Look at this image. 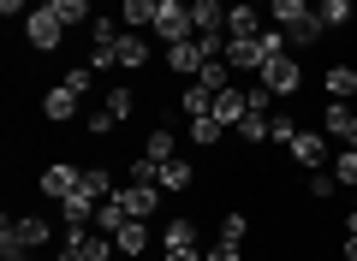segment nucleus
Instances as JSON below:
<instances>
[{
  "label": "nucleus",
  "instance_id": "nucleus-1",
  "mask_svg": "<svg viewBox=\"0 0 357 261\" xmlns=\"http://www.w3.org/2000/svg\"><path fill=\"white\" fill-rule=\"evenodd\" d=\"M48 244V220H36V214H18V220L0 226V249L6 255H30V249Z\"/></svg>",
  "mask_w": 357,
  "mask_h": 261
},
{
  "label": "nucleus",
  "instance_id": "nucleus-2",
  "mask_svg": "<svg viewBox=\"0 0 357 261\" xmlns=\"http://www.w3.org/2000/svg\"><path fill=\"white\" fill-rule=\"evenodd\" d=\"M256 77H262V84L274 89L280 101H292L298 89H304V65H298V54H274V60H268V65H262Z\"/></svg>",
  "mask_w": 357,
  "mask_h": 261
},
{
  "label": "nucleus",
  "instance_id": "nucleus-3",
  "mask_svg": "<svg viewBox=\"0 0 357 261\" xmlns=\"http://www.w3.org/2000/svg\"><path fill=\"white\" fill-rule=\"evenodd\" d=\"M24 36H30V48H36V54H54V48L66 42V24H60V13H54L48 0H42L36 13L24 18Z\"/></svg>",
  "mask_w": 357,
  "mask_h": 261
},
{
  "label": "nucleus",
  "instance_id": "nucleus-4",
  "mask_svg": "<svg viewBox=\"0 0 357 261\" xmlns=\"http://www.w3.org/2000/svg\"><path fill=\"white\" fill-rule=\"evenodd\" d=\"M155 36L167 42V48H173V42H191L197 36V24H191V6H185V0H161V13H155Z\"/></svg>",
  "mask_w": 357,
  "mask_h": 261
},
{
  "label": "nucleus",
  "instance_id": "nucleus-5",
  "mask_svg": "<svg viewBox=\"0 0 357 261\" xmlns=\"http://www.w3.org/2000/svg\"><path fill=\"white\" fill-rule=\"evenodd\" d=\"M286 155H292L304 173H328V131H298Z\"/></svg>",
  "mask_w": 357,
  "mask_h": 261
},
{
  "label": "nucleus",
  "instance_id": "nucleus-6",
  "mask_svg": "<svg viewBox=\"0 0 357 261\" xmlns=\"http://www.w3.org/2000/svg\"><path fill=\"white\" fill-rule=\"evenodd\" d=\"M220 60H227L232 65V72H262V65H268V54H262V42H256V36H227V54H220Z\"/></svg>",
  "mask_w": 357,
  "mask_h": 261
},
{
  "label": "nucleus",
  "instance_id": "nucleus-7",
  "mask_svg": "<svg viewBox=\"0 0 357 261\" xmlns=\"http://www.w3.org/2000/svg\"><path fill=\"white\" fill-rule=\"evenodd\" d=\"M208 65V54H203V42H173V48H167V72H178V77H197Z\"/></svg>",
  "mask_w": 357,
  "mask_h": 261
},
{
  "label": "nucleus",
  "instance_id": "nucleus-8",
  "mask_svg": "<svg viewBox=\"0 0 357 261\" xmlns=\"http://www.w3.org/2000/svg\"><path fill=\"white\" fill-rule=\"evenodd\" d=\"M77 184H84V166H72V161H60V166L42 173V196H54V202H66Z\"/></svg>",
  "mask_w": 357,
  "mask_h": 261
},
{
  "label": "nucleus",
  "instance_id": "nucleus-9",
  "mask_svg": "<svg viewBox=\"0 0 357 261\" xmlns=\"http://www.w3.org/2000/svg\"><path fill=\"white\" fill-rule=\"evenodd\" d=\"M119 202L131 208V220H155V208H161V184H119Z\"/></svg>",
  "mask_w": 357,
  "mask_h": 261
},
{
  "label": "nucleus",
  "instance_id": "nucleus-10",
  "mask_svg": "<svg viewBox=\"0 0 357 261\" xmlns=\"http://www.w3.org/2000/svg\"><path fill=\"white\" fill-rule=\"evenodd\" d=\"M185 6H191L197 36H227V6L220 0H185Z\"/></svg>",
  "mask_w": 357,
  "mask_h": 261
},
{
  "label": "nucleus",
  "instance_id": "nucleus-11",
  "mask_svg": "<svg viewBox=\"0 0 357 261\" xmlns=\"http://www.w3.org/2000/svg\"><path fill=\"white\" fill-rule=\"evenodd\" d=\"M208 113H215V119L232 131V125L250 113V101H244V89H238V84H227V89H215V107H208Z\"/></svg>",
  "mask_w": 357,
  "mask_h": 261
},
{
  "label": "nucleus",
  "instance_id": "nucleus-12",
  "mask_svg": "<svg viewBox=\"0 0 357 261\" xmlns=\"http://www.w3.org/2000/svg\"><path fill=\"white\" fill-rule=\"evenodd\" d=\"M96 208H102V196H89L84 184H77L72 196L60 202V214H66V226H96Z\"/></svg>",
  "mask_w": 357,
  "mask_h": 261
},
{
  "label": "nucleus",
  "instance_id": "nucleus-13",
  "mask_svg": "<svg viewBox=\"0 0 357 261\" xmlns=\"http://www.w3.org/2000/svg\"><path fill=\"white\" fill-rule=\"evenodd\" d=\"M227 36H262V6H250V0L227 6Z\"/></svg>",
  "mask_w": 357,
  "mask_h": 261
},
{
  "label": "nucleus",
  "instance_id": "nucleus-14",
  "mask_svg": "<svg viewBox=\"0 0 357 261\" xmlns=\"http://www.w3.org/2000/svg\"><path fill=\"white\" fill-rule=\"evenodd\" d=\"M310 13H316V6H310V0H268V18H274V24H280L286 36H292V30L304 24Z\"/></svg>",
  "mask_w": 357,
  "mask_h": 261
},
{
  "label": "nucleus",
  "instance_id": "nucleus-15",
  "mask_svg": "<svg viewBox=\"0 0 357 261\" xmlns=\"http://www.w3.org/2000/svg\"><path fill=\"white\" fill-rule=\"evenodd\" d=\"M185 137H191V143H197V149H215V143H220V137H227V125H220V119H215V113H197V119H191V125H185Z\"/></svg>",
  "mask_w": 357,
  "mask_h": 261
},
{
  "label": "nucleus",
  "instance_id": "nucleus-16",
  "mask_svg": "<svg viewBox=\"0 0 357 261\" xmlns=\"http://www.w3.org/2000/svg\"><path fill=\"white\" fill-rule=\"evenodd\" d=\"M114 60H119V72H137V65L149 60V42H143V36H126V30H119V42H114Z\"/></svg>",
  "mask_w": 357,
  "mask_h": 261
},
{
  "label": "nucleus",
  "instance_id": "nucleus-17",
  "mask_svg": "<svg viewBox=\"0 0 357 261\" xmlns=\"http://www.w3.org/2000/svg\"><path fill=\"white\" fill-rule=\"evenodd\" d=\"M119 226H131V208L119 202V190H114V196H107L102 208H96V232H107V237H114Z\"/></svg>",
  "mask_w": 357,
  "mask_h": 261
},
{
  "label": "nucleus",
  "instance_id": "nucleus-18",
  "mask_svg": "<svg viewBox=\"0 0 357 261\" xmlns=\"http://www.w3.org/2000/svg\"><path fill=\"white\" fill-rule=\"evenodd\" d=\"M155 13H161V0H119V24H126V30L155 24Z\"/></svg>",
  "mask_w": 357,
  "mask_h": 261
},
{
  "label": "nucleus",
  "instance_id": "nucleus-19",
  "mask_svg": "<svg viewBox=\"0 0 357 261\" xmlns=\"http://www.w3.org/2000/svg\"><path fill=\"white\" fill-rule=\"evenodd\" d=\"M114 244H119V255H143V249H149V220L119 226V232H114Z\"/></svg>",
  "mask_w": 357,
  "mask_h": 261
},
{
  "label": "nucleus",
  "instance_id": "nucleus-20",
  "mask_svg": "<svg viewBox=\"0 0 357 261\" xmlns=\"http://www.w3.org/2000/svg\"><path fill=\"white\" fill-rule=\"evenodd\" d=\"M102 113H107V119H114V125H126L131 113H137V95H131L126 84H114V89H107V101H102Z\"/></svg>",
  "mask_w": 357,
  "mask_h": 261
},
{
  "label": "nucleus",
  "instance_id": "nucleus-21",
  "mask_svg": "<svg viewBox=\"0 0 357 261\" xmlns=\"http://www.w3.org/2000/svg\"><path fill=\"white\" fill-rule=\"evenodd\" d=\"M321 84H328L333 101H351V95H357V65H328V77H321Z\"/></svg>",
  "mask_w": 357,
  "mask_h": 261
},
{
  "label": "nucleus",
  "instance_id": "nucleus-22",
  "mask_svg": "<svg viewBox=\"0 0 357 261\" xmlns=\"http://www.w3.org/2000/svg\"><path fill=\"white\" fill-rule=\"evenodd\" d=\"M42 113H48V119L54 125H66V119H72V113H77V95H72V89H48V95H42Z\"/></svg>",
  "mask_w": 357,
  "mask_h": 261
},
{
  "label": "nucleus",
  "instance_id": "nucleus-23",
  "mask_svg": "<svg viewBox=\"0 0 357 261\" xmlns=\"http://www.w3.org/2000/svg\"><path fill=\"white\" fill-rule=\"evenodd\" d=\"M191 184H197V166L191 161H178V155L161 161V190H191Z\"/></svg>",
  "mask_w": 357,
  "mask_h": 261
},
{
  "label": "nucleus",
  "instance_id": "nucleus-24",
  "mask_svg": "<svg viewBox=\"0 0 357 261\" xmlns=\"http://www.w3.org/2000/svg\"><path fill=\"white\" fill-rule=\"evenodd\" d=\"M161 244L167 249H197V220H167L161 226Z\"/></svg>",
  "mask_w": 357,
  "mask_h": 261
},
{
  "label": "nucleus",
  "instance_id": "nucleus-25",
  "mask_svg": "<svg viewBox=\"0 0 357 261\" xmlns=\"http://www.w3.org/2000/svg\"><path fill=\"white\" fill-rule=\"evenodd\" d=\"M351 119H357V113L345 107V101H328V113H321V131H328V137H340V143H345V131H351Z\"/></svg>",
  "mask_w": 357,
  "mask_h": 261
},
{
  "label": "nucleus",
  "instance_id": "nucleus-26",
  "mask_svg": "<svg viewBox=\"0 0 357 261\" xmlns=\"http://www.w3.org/2000/svg\"><path fill=\"white\" fill-rule=\"evenodd\" d=\"M143 155H149V161H173V155H178V143H173V131H167V125H155L149 137H143Z\"/></svg>",
  "mask_w": 357,
  "mask_h": 261
},
{
  "label": "nucleus",
  "instance_id": "nucleus-27",
  "mask_svg": "<svg viewBox=\"0 0 357 261\" xmlns=\"http://www.w3.org/2000/svg\"><path fill=\"white\" fill-rule=\"evenodd\" d=\"M48 6L60 13V24H66V30H72V24H84V30H89V18H96V13H89V0H48Z\"/></svg>",
  "mask_w": 357,
  "mask_h": 261
},
{
  "label": "nucleus",
  "instance_id": "nucleus-28",
  "mask_svg": "<svg viewBox=\"0 0 357 261\" xmlns=\"http://www.w3.org/2000/svg\"><path fill=\"white\" fill-rule=\"evenodd\" d=\"M316 13H321V24H328V30H340V24H351L357 6H351V0H316Z\"/></svg>",
  "mask_w": 357,
  "mask_h": 261
},
{
  "label": "nucleus",
  "instance_id": "nucleus-29",
  "mask_svg": "<svg viewBox=\"0 0 357 261\" xmlns=\"http://www.w3.org/2000/svg\"><path fill=\"white\" fill-rule=\"evenodd\" d=\"M178 107H185V113L197 119V113H208V107H215V89H203V84H185V95H178Z\"/></svg>",
  "mask_w": 357,
  "mask_h": 261
},
{
  "label": "nucleus",
  "instance_id": "nucleus-30",
  "mask_svg": "<svg viewBox=\"0 0 357 261\" xmlns=\"http://www.w3.org/2000/svg\"><path fill=\"white\" fill-rule=\"evenodd\" d=\"M232 131H238V137L256 149V143H268V113H244V119L232 125Z\"/></svg>",
  "mask_w": 357,
  "mask_h": 261
},
{
  "label": "nucleus",
  "instance_id": "nucleus-31",
  "mask_svg": "<svg viewBox=\"0 0 357 261\" xmlns=\"http://www.w3.org/2000/svg\"><path fill=\"white\" fill-rule=\"evenodd\" d=\"M244 101H250V113H274V101H280V95H274L262 77H250V84H244Z\"/></svg>",
  "mask_w": 357,
  "mask_h": 261
},
{
  "label": "nucleus",
  "instance_id": "nucleus-32",
  "mask_svg": "<svg viewBox=\"0 0 357 261\" xmlns=\"http://www.w3.org/2000/svg\"><path fill=\"white\" fill-rule=\"evenodd\" d=\"M292 137H298L292 113H268V143H286V149H292Z\"/></svg>",
  "mask_w": 357,
  "mask_h": 261
},
{
  "label": "nucleus",
  "instance_id": "nucleus-33",
  "mask_svg": "<svg viewBox=\"0 0 357 261\" xmlns=\"http://www.w3.org/2000/svg\"><path fill=\"white\" fill-rule=\"evenodd\" d=\"M84 190H89V196H102V202H107V196H114L119 184L107 178V166H84Z\"/></svg>",
  "mask_w": 357,
  "mask_h": 261
},
{
  "label": "nucleus",
  "instance_id": "nucleus-34",
  "mask_svg": "<svg viewBox=\"0 0 357 261\" xmlns=\"http://www.w3.org/2000/svg\"><path fill=\"white\" fill-rule=\"evenodd\" d=\"M114 42H119V36H114ZM114 42H89V72H114V65H119V60H114Z\"/></svg>",
  "mask_w": 357,
  "mask_h": 261
},
{
  "label": "nucleus",
  "instance_id": "nucleus-35",
  "mask_svg": "<svg viewBox=\"0 0 357 261\" xmlns=\"http://www.w3.org/2000/svg\"><path fill=\"white\" fill-rule=\"evenodd\" d=\"M227 72H232L227 60H208L203 72H197V84H203V89H227Z\"/></svg>",
  "mask_w": 357,
  "mask_h": 261
},
{
  "label": "nucleus",
  "instance_id": "nucleus-36",
  "mask_svg": "<svg viewBox=\"0 0 357 261\" xmlns=\"http://www.w3.org/2000/svg\"><path fill=\"white\" fill-rule=\"evenodd\" d=\"M66 89H72V95L84 101L89 89H96V72H89V65H77V72H66Z\"/></svg>",
  "mask_w": 357,
  "mask_h": 261
},
{
  "label": "nucleus",
  "instance_id": "nucleus-37",
  "mask_svg": "<svg viewBox=\"0 0 357 261\" xmlns=\"http://www.w3.org/2000/svg\"><path fill=\"white\" fill-rule=\"evenodd\" d=\"M208 261H244V244H232V237H215V244H208Z\"/></svg>",
  "mask_w": 357,
  "mask_h": 261
},
{
  "label": "nucleus",
  "instance_id": "nucleus-38",
  "mask_svg": "<svg viewBox=\"0 0 357 261\" xmlns=\"http://www.w3.org/2000/svg\"><path fill=\"white\" fill-rule=\"evenodd\" d=\"M256 42H262V54H268V60H274V54H286V42H292V36H286V30L274 24V30H262V36H256Z\"/></svg>",
  "mask_w": 357,
  "mask_h": 261
},
{
  "label": "nucleus",
  "instance_id": "nucleus-39",
  "mask_svg": "<svg viewBox=\"0 0 357 261\" xmlns=\"http://www.w3.org/2000/svg\"><path fill=\"white\" fill-rule=\"evenodd\" d=\"M220 237H232V244H244V237H250V220H244V214H227V220H220Z\"/></svg>",
  "mask_w": 357,
  "mask_h": 261
},
{
  "label": "nucleus",
  "instance_id": "nucleus-40",
  "mask_svg": "<svg viewBox=\"0 0 357 261\" xmlns=\"http://www.w3.org/2000/svg\"><path fill=\"white\" fill-rule=\"evenodd\" d=\"M333 178H345V184H357V149H340V161H333Z\"/></svg>",
  "mask_w": 357,
  "mask_h": 261
},
{
  "label": "nucleus",
  "instance_id": "nucleus-41",
  "mask_svg": "<svg viewBox=\"0 0 357 261\" xmlns=\"http://www.w3.org/2000/svg\"><path fill=\"white\" fill-rule=\"evenodd\" d=\"M333 190H340V178H333V173H316V178H310V196H316V202H328Z\"/></svg>",
  "mask_w": 357,
  "mask_h": 261
},
{
  "label": "nucleus",
  "instance_id": "nucleus-42",
  "mask_svg": "<svg viewBox=\"0 0 357 261\" xmlns=\"http://www.w3.org/2000/svg\"><path fill=\"white\" fill-rule=\"evenodd\" d=\"M89 137H114V119H107V113H102V107L89 113Z\"/></svg>",
  "mask_w": 357,
  "mask_h": 261
},
{
  "label": "nucleus",
  "instance_id": "nucleus-43",
  "mask_svg": "<svg viewBox=\"0 0 357 261\" xmlns=\"http://www.w3.org/2000/svg\"><path fill=\"white\" fill-rule=\"evenodd\" d=\"M167 261H208V255H197V249H167Z\"/></svg>",
  "mask_w": 357,
  "mask_h": 261
},
{
  "label": "nucleus",
  "instance_id": "nucleus-44",
  "mask_svg": "<svg viewBox=\"0 0 357 261\" xmlns=\"http://www.w3.org/2000/svg\"><path fill=\"white\" fill-rule=\"evenodd\" d=\"M340 249H345V261H357V232H345V244H340Z\"/></svg>",
  "mask_w": 357,
  "mask_h": 261
},
{
  "label": "nucleus",
  "instance_id": "nucleus-45",
  "mask_svg": "<svg viewBox=\"0 0 357 261\" xmlns=\"http://www.w3.org/2000/svg\"><path fill=\"white\" fill-rule=\"evenodd\" d=\"M24 6H30V0H0V13H6V18H13V13H24Z\"/></svg>",
  "mask_w": 357,
  "mask_h": 261
},
{
  "label": "nucleus",
  "instance_id": "nucleus-46",
  "mask_svg": "<svg viewBox=\"0 0 357 261\" xmlns=\"http://www.w3.org/2000/svg\"><path fill=\"white\" fill-rule=\"evenodd\" d=\"M345 149H357V119H351V131H345Z\"/></svg>",
  "mask_w": 357,
  "mask_h": 261
},
{
  "label": "nucleus",
  "instance_id": "nucleus-47",
  "mask_svg": "<svg viewBox=\"0 0 357 261\" xmlns=\"http://www.w3.org/2000/svg\"><path fill=\"white\" fill-rule=\"evenodd\" d=\"M6 261H30V255H6Z\"/></svg>",
  "mask_w": 357,
  "mask_h": 261
}]
</instances>
